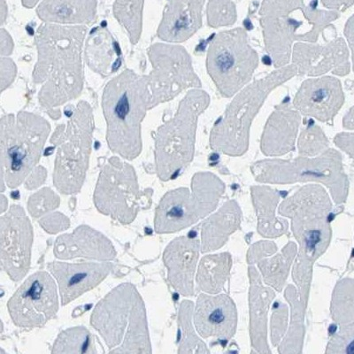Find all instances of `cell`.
I'll list each match as a JSON object with an SVG mask.
<instances>
[{
    "instance_id": "6da1fadb",
    "label": "cell",
    "mask_w": 354,
    "mask_h": 354,
    "mask_svg": "<svg viewBox=\"0 0 354 354\" xmlns=\"http://www.w3.org/2000/svg\"><path fill=\"white\" fill-rule=\"evenodd\" d=\"M86 28L46 24L37 31L39 61L34 81L42 84L41 105L53 109L74 100L83 88L82 48Z\"/></svg>"
},
{
    "instance_id": "7a4b0ae2",
    "label": "cell",
    "mask_w": 354,
    "mask_h": 354,
    "mask_svg": "<svg viewBox=\"0 0 354 354\" xmlns=\"http://www.w3.org/2000/svg\"><path fill=\"white\" fill-rule=\"evenodd\" d=\"M102 106L110 149L134 160L142 151V122L151 109L147 77L126 69L106 85Z\"/></svg>"
},
{
    "instance_id": "3957f363",
    "label": "cell",
    "mask_w": 354,
    "mask_h": 354,
    "mask_svg": "<svg viewBox=\"0 0 354 354\" xmlns=\"http://www.w3.org/2000/svg\"><path fill=\"white\" fill-rule=\"evenodd\" d=\"M91 324L105 340L110 353H151L143 299L131 283H123L99 302Z\"/></svg>"
},
{
    "instance_id": "277c9868",
    "label": "cell",
    "mask_w": 354,
    "mask_h": 354,
    "mask_svg": "<svg viewBox=\"0 0 354 354\" xmlns=\"http://www.w3.org/2000/svg\"><path fill=\"white\" fill-rule=\"evenodd\" d=\"M297 74L298 68L295 65L283 66L240 91L212 129V148L226 154L245 153L249 145L252 122L266 99L274 88Z\"/></svg>"
},
{
    "instance_id": "5b68a950",
    "label": "cell",
    "mask_w": 354,
    "mask_h": 354,
    "mask_svg": "<svg viewBox=\"0 0 354 354\" xmlns=\"http://www.w3.org/2000/svg\"><path fill=\"white\" fill-rule=\"evenodd\" d=\"M209 105L205 91H189L176 115L158 129L155 136V164L160 180L175 178L192 160L199 115Z\"/></svg>"
},
{
    "instance_id": "8992f818",
    "label": "cell",
    "mask_w": 354,
    "mask_h": 354,
    "mask_svg": "<svg viewBox=\"0 0 354 354\" xmlns=\"http://www.w3.org/2000/svg\"><path fill=\"white\" fill-rule=\"evenodd\" d=\"M93 127V111L83 101L73 110L68 123L59 125L50 139L57 148L53 183L63 194H77L84 185Z\"/></svg>"
},
{
    "instance_id": "52a82bcc",
    "label": "cell",
    "mask_w": 354,
    "mask_h": 354,
    "mask_svg": "<svg viewBox=\"0 0 354 354\" xmlns=\"http://www.w3.org/2000/svg\"><path fill=\"white\" fill-rule=\"evenodd\" d=\"M49 123L30 113L1 119V176L9 188L18 187L37 166L50 133Z\"/></svg>"
},
{
    "instance_id": "ba28073f",
    "label": "cell",
    "mask_w": 354,
    "mask_h": 354,
    "mask_svg": "<svg viewBox=\"0 0 354 354\" xmlns=\"http://www.w3.org/2000/svg\"><path fill=\"white\" fill-rule=\"evenodd\" d=\"M303 6L302 0H265L261 10V24L263 28L266 49L273 58L274 68L286 66L292 55V47L296 41L313 43L302 30L306 26L321 33L337 15L313 10L299 17L296 12Z\"/></svg>"
},
{
    "instance_id": "9c48e42d",
    "label": "cell",
    "mask_w": 354,
    "mask_h": 354,
    "mask_svg": "<svg viewBox=\"0 0 354 354\" xmlns=\"http://www.w3.org/2000/svg\"><path fill=\"white\" fill-rule=\"evenodd\" d=\"M259 65L257 52L242 28L217 35L207 50V69L217 90L232 97L251 81Z\"/></svg>"
},
{
    "instance_id": "30bf717a",
    "label": "cell",
    "mask_w": 354,
    "mask_h": 354,
    "mask_svg": "<svg viewBox=\"0 0 354 354\" xmlns=\"http://www.w3.org/2000/svg\"><path fill=\"white\" fill-rule=\"evenodd\" d=\"M142 194L134 169L119 158L103 167L94 194L97 210L123 224L131 223L141 207Z\"/></svg>"
},
{
    "instance_id": "8fae6325",
    "label": "cell",
    "mask_w": 354,
    "mask_h": 354,
    "mask_svg": "<svg viewBox=\"0 0 354 354\" xmlns=\"http://www.w3.org/2000/svg\"><path fill=\"white\" fill-rule=\"evenodd\" d=\"M153 71L147 75L151 109L165 103L189 88H199L192 59L182 46L156 44L148 50Z\"/></svg>"
},
{
    "instance_id": "7c38bea8",
    "label": "cell",
    "mask_w": 354,
    "mask_h": 354,
    "mask_svg": "<svg viewBox=\"0 0 354 354\" xmlns=\"http://www.w3.org/2000/svg\"><path fill=\"white\" fill-rule=\"evenodd\" d=\"M8 308L18 327H43L59 310L55 280L44 271L31 274L12 296Z\"/></svg>"
},
{
    "instance_id": "4fadbf2b",
    "label": "cell",
    "mask_w": 354,
    "mask_h": 354,
    "mask_svg": "<svg viewBox=\"0 0 354 354\" xmlns=\"http://www.w3.org/2000/svg\"><path fill=\"white\" fill-rule=\"evenodd\" d=\"M0 257L2 270L15 282L26 276L30 267L33 230L24 208L15 205L1 216Z\"/></svg>"
},
{
    "instance_id": "5bb4252c",
    "label": "cell",
    "mask_w": 354,
    "mask_h": 354,
    "mask_svg": "<svg viewBox=\"0 0 354 354\" xmlns=\"http://www.w3.org/2000/svg\"><path fill=\"white\" fill-rule=\"evenodd\" d=\"M194 192L181 188L167 192L155 210L154 230L158 234L179 232L197 223L207 214L203 192L199 185L198 175L195 177Z\"/></svg>"
},
{
    "instance_id": "9a60e30c",
    "label": "cell",
    "mask_w": 354,
    "mask_h": 354,
    "mask_svg": "<svg viewBox=\"0 0 354 354\" xmlns=\"http://www.w3.org/2000/svg\"><path fill=\"white\" fill-rule=\"evenodd\" d=\"M344 101L340 81L335 77H322L305 81L296 94L293 106L302 115L322 122H330Z\"/></svg>"
},
{
    "instance_id": "2e32d148",
    "label": "cell",
    "mask_w": 354,
    "mask_h": 354,
    "mask_svg": "<svg viewBox=\"0 0 354 354\" xmlns=\"http://www.w3.org/2000/svg\"><path fill=\"white\" fill-rule=\"evenodd\" d=\"M112 268V264L93 262H53L48 264L50 273L58 283L63 306L99 286L109 276Z\"/></svg>"
},
{
    "instance_id": "e0dca14e",
    "label": "cell",
    "mask_w": 354,
    "mask_h": 354,
    "mask_svg": "<svg viewBox=\"0 0 354 354\" xmlns=\"http://www.w3.org/2000/svg\"><path fill=\"white\" fill-rule=\"evenodd\" d=\"M194 324L203 337L230 339L236 332V306L229 296L211 297L201 294L196 306Z\"/></svg>"
},
{
    "instance_id": "ac0fdd59",
    "label": "cell",
    "mask_w": 354,
    "mask_h": 354,
    "mask_svg": "<svg viewBox=\"0 0 354 354\" xmlns=\"http://www.w3.org/2000/svg\"><path fill=\"white\" fill-rule=\"evenodd\" d=\"M348 50L343 39L327 46L296 44L293 47L292 62L301 75L311 77L324 75L328 71L344 75L348 72Z\"/></svg>"
},
{
    "instance_id": "d6986e66",
    "label": "cell",
    "mask_w": 354,
    "mask_h": 354,
    "mask_svg": "<svg viewBox=\"0 0 354 354\" xmlns=\"http://www.w3.org/2000/svg\"><path fill=\"white\" fill-rule=\"evenodd\" d=\"M204 3L205 0H169L158 37L171 43L188 40L201 28Z\"/></svg>"
},
{
    "instance_id": "ffe728a7",
    "label": "cell",
    "mask_w": 354,
    "mask_h": 354,
    "mask_svg": "<svg viewBox=\"0 0 354 354\" xmlns=\"http://www.w3.org/2000/svg\"><path fill=\"white\" fill-rule=\"evenodd\" d=\"M55 254L57 258L68 260L77 257L113 260L115 248L102 234L88 226H80L72 234L62 235L56 240Z\"/></svg>"
},
{
    "instance_id": "44dd1931",
    "label": "cell",
    "mask_w": 354,
    "mask_h": 354,
    "mask_svg": "<svg viewBox=\"0 0 354 354\" xmlns=\"http://www.w3.org/2000/svg\"><path fill=\"white\" fill-rule=\"evenodd\" d=\"M198 257L197 240L187 238L174 240L164 252L169 282L183 295L194 294V274Z\"/></svg>"
},
{
    "instance_id": "7402d4cb",
    "label": "cell",
    "mask_w": 354,
    "mask_h": 354,
    "mask_svg": "<svg viewBox=\"0 0 354 354\" xmlns=\"http://www.w3.org/2000/svg\"><path fill=\"white\" fill-rule=\"evenodd\" d=\"M300 122L297 111L288 106H279L266 125L262 137V150L266 154H283L293 150Z\"/></svg>"
},
{
    "instance_id": "603a6c76",
    "label": "cell",
    "mask_w": 354,
    "mask_h": 354,
    "mask_svg": "<svg viewBox=\"0 0 354 354\" xmlns=\"http://www.w3.org/2000/svg\"><path fill=\"white\" fill-rule=\"evenodd\" d=\"M85 57L91 71L109 77L122 66V52L112 34L105 28L91 30L86 42Z\"/></svg>"
},
{
    "instance_id": "cb8c5ba5",
    "label": "cell",
    "mask_w": 354,
    "mask_h": 354,
    "mask_svg": "<svg viewBox=\"0 0 354 354\" xmlns=\"http://www.w3.org/2000/svg\"><path fill=\"white\" fill-rule=\"evenodd\" d=\"M97 0H43L37 15L46 24H90L96 17Z\"/></svg>"
},
{
    "instance_id": "d4e9b609",
    "label": "cell",
    "mask_w": 354,
    "mask_h": 354,
    "mask_svg": "<svg viewBox=\"0 0 354 354\" xmlns=\"http://www.w3.org/2000/svg\"><path fill=\"white\" fill-rule=\"evenodd\" d=\"M145 0H116L113 15L125 28L133 44L140 39Z\"/></svg>"
},
{
    "instance_id": "484cf974",
    "label": "cell",
    "mask_w": 354,
    "mask_h": 354,
    "mask_svg": "<svg viewBox=\"0 0 354 354\" xmlns=\"http://www.w3.org/2000/svg\"><path fill=\"white\" fill-rule=\"evenodd\" d=\"M94 337L83 326L68 328L57 337L52 353H97Z\"/></svg>"
},
{
    "instance_id": "4316f807",
    "label": "cell",
    "mask_w": 354,
    "mask_h": 354,
    "mask_svg": "<svg viewBox=\"0 0 354 354\" xmlns=\"http://www.w3.org/2000/svg\"><path fill=\"white\" fill-rule=\"evenodd\" d=\"M344 35H346L351 53H352L353 68L354 71V15L347 21L346 28H344Z\"/></svg>"
},
{
    "instance_id": "83f0119b",
    "label": "cell",
    "mask_w": 354,
    "mask_h": 354,
    "mask_svg": "<svg viewBox=\"0 0 354 354\" xmlns=\"http://www.w3.org/2000/svg\"><path fill=\"white\" fill-rule=\"evenodd\" d=\"M37 1H39V0H22V3H24V5L27 6V8H33L35 4H37Z\"/></svg>"
}]
</instances>
